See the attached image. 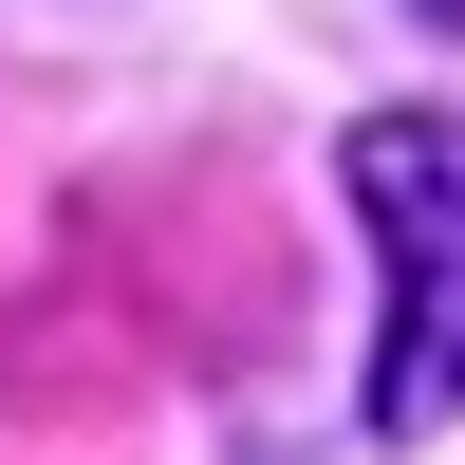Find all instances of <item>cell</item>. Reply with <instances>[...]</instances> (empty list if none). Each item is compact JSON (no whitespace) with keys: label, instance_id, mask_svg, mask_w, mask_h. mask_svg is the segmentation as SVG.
I'll return each instance as SVG.
<instances>
[{"label":"cell","instance_id":"7a4b0ae2","mask_svg":"<svg viewBox=\"0 0 465 465\" xmlns=\"http://www.w3.org/2000/svg\"><path fill=\"white\" fill-rule=\"evenodd\" d=\"M410 19H447V37H465V0H410Z\"/></svg>","mask_w":465,"mask_h":465},{"label":"cell","instance_id":"6da1fadb","mask_svg":"<svg viewBox=\"0 0 465 465\" xmlns=\"http://www.w3.org/2000/svg\"><path fill=\"white\" fill-rule=\"evenodd\" d=\"M372 223V280H391V335H372V429H447L465 410V112H354L335 149Z\"/></svg>","mask_w":465,"mask_h":465}]
</instances>
